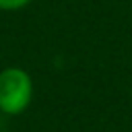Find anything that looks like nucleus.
<instances>
[{
    "mask_svg": "<svg viewBox=\"0 0 132 132\" xmlns=\"http://www.w3.org/2000/svg\"><path fill=\"white\" fill-rule=\"evenodd\" d=\"M35 95L31 74L21 66L0 70V111L4 116H21L29 109Z\"/></svg>",
    "mask_w": 132,
    "mask_h": 132,
    "instance_id": "1",
    "label": "nucleus"
},
{
    "mask_svg": "<svg viewBox=\"0 0 132 132\" xmlns=\"http://www.w3.org/2000/svg\"><path fill=\"white\" fill-rule=\"evenodd\" d=\"M31 0H0V10L4 12H14V10H23L25 6H29Z\"/></svg>",
    "mask_w": 132,
    "mask_h": 132,
    "instance_id": "2",
    "label": "nucleus"
}]
</instances>
